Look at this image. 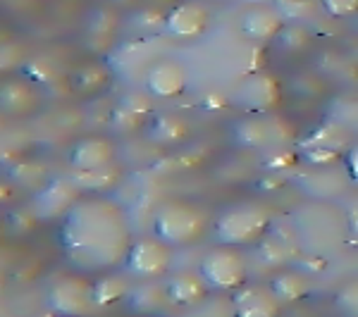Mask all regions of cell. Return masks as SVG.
I'll return each mask as SVG.
<instances>
[{"instance_id": "3", "label": "cell", "mask_w": 358, "mask_h": 317, "mask_svg": "<svg viewBox=\"0 0 358 317\" xmlns=\"http://www.w3.org/2000/svg\"><path fill=\"white\" fill-rule=\"evenodd\" d=\"M153 234L172 249L192 246L206 234L208 217L199 205L187 198H167L155 207L151 217Z\"/></svg>"}, {"instance_id": "12", "label": "cell", "mask_w": 358, "mask_h": 317, "mask_svg": "<svg viewBox=\"0 0 358 317\" xmlns=\"http://www.w3.org/2000/svg\"><path fill=\"white\" fill-rule=\"evenodd\" d=\"M349 146V134L342 124H322L303 138L299 146V155H301V160L315 167H330L342 163Z\"/></svg>"}, {"instance_id": "16", "label": "cell", "mask_w": 358, "mask_h": 317, "mask_svg": "<svg viewBox=\"0 0 358 317\" xmlns=\"http://www.w3.org/2000/svg\"><path fill=\"white\" fill-rule=\"evenodd\" d=\"M141 129L146 141L158 148H179L192 138V122L179 112H151Z\"/></svg>"}, {"instance_id": "2", "label": "cell", "mask_w": 358, "mask_h": 317, "mask_svg": "<svg viewBox=\"0 0 358 317\" xmlns=\"http://www.w3.org/2000/svg\"><path fill=\"white\" fill-rule=\"evenodd\" d=\"M273 229V210L258 200H236L224 205L213 220L217 244L234 249H253Z\"/></svg>"}, {"instance_id": "26", "label": "cell", "mask_w": 358, "mask_h": 317, "mask_svg": "<svg viewBox=\"0 0 358 317\" xmlns=\"http://www.w3.org/2000/svg\"><path fill=\"white\" fill-rule=\"evenodd\" d=\"M322 13L334 20H351L358 15V0H317Z\"/></svg>"}, {"instance_id": "1", "label": "cell", "mask_w": 358, "mask_h": 317, "mask_svg": "<svg viewBox=\"0 0 358 317\" xmlns=\"http://www.w3.org/2000/svg\"><path fill=\"white\" fill-rule=\"evenodd\" d=\"M55 241L72 272L96 277L122 270L134 236L122 205L103 193H82L55 222Z\"/></svg>"}, {"instance_id": "29", "label": "cell", "mask_w": 358, "mask_h": 317, "mask_svg": "<svg viewBox=\"0 0 358 317\" xmlns=\"http://www.w3.org/2000/svg\"><path fill=\"white\" fill-rule=\"evenodd\" d=\"M15 200V184L10 182H0V210L5 205H10Z\"/></svg>"}, {"instance_id": "20", "label": "cell", "mask_w": 358, "mask_h": 317, "mask_svg": "<svg viewBox=\"0 0 358 317\" xmlns=\"http://www.w3.org/2000/svg\"><path fill=\"white\" fill-rule=\"evenodd\" d=\"M117 27H120V15L113 5L103 3L98 8L89 10L84 20V27H82V34L86 36V43L91 48H101V45H108L113 41V36L117 34Z\"/></svg>"}, {"instance_id": "15", "label": "cell", "mask_w": 358, "mask_h": 317, "mask_svg": "<svg viewBox=\"0 0 358 317\" xmlns=\"http://www.w3.org/2000/svg\"><path fill=\"white\" fill-rule=\"evenodd\" d=\"M285 27V15H282L280 8H273V5H248L239 17L241 36L248 38L251 43H273Z\"/></svg>"}, {"instance_id": "23", "label": "cell", "mask_w": 358, "mask_h": 317, "mask_svg": "<svg viewBox=\"0 0 358 317\" xmlns=\"http://www.w3.org/2000/svg\"><path fill=\"white\" fill-rule=\"evenodd\" d=\"M110 82H113L110 67L103 65L101 60H86L82 65L74 67V72L69 74V84L74 86L77 94L84 96L98 94V91H103Z\"/></svg>"}, {"instance_id": "18", "label": "cell", "mask_w": 358, "mask_h": 317, "mask_svg": "<svg viewBox=\"0 0 358 317\" xmlns=\"http://www.w3.org/2000/svg\"><path fill=\"white\" fill-rule=\"evenodd\" d=\"M277 296L268 284H246L232 293V310L239 317H275L282 313Z\"/></svg>"}, {"instance_id": "32", "label": "cell", "mask_w": 358, "mask_h": 317, "mask_svg": "<svg viewBox=\"0 0 358 317\" xmlns=\"http://www.w3.org/2000/svg\"><path fill=\"white\" fill-rule=\"evenodd\" d=\"M356 129H358V119H356Z\"/></svg>"}, {"instance_id": "6", "label": "cell", "mask_w": 358, "mask_h": 317, "mask_svg": "<svg viewBox=\"0 0 358 317\" xmlns=\"http://www.w3.org/2000/svg\"><path fill=\"white\" fill-rule=\"evenodd\" d=\"M175 260V249L158 236H141L134 239L127 251L122 270L136 281H158L165 279Z\"/></svg>"}, {"instance_id": "22", "label": "cell", "mask_w": 358, "mask_h": 317, "mask_svg": "<svg viewBox=\"0 0 358 317\" xmlns=\"http://www.w3.org/2000/svg\"><path fill=\"white\" fill-rule=\"evenodd\" d=\"M270 291L277 296V301L282 305H292L299 301H306L310 293V279L308 274L299 272L292 267H282L273 274V279L268 281Z\"/></svg>"}, {"instance_id": "17", "label": "cell", "mask_w": 358, "mask_h": 317, "mask_svg": "<svg viewBox=\"0 0 358 317\" xmlns=\"http://www.w3.org/2000/svg\"><path fill=\"white\" fill-rule=\"evenodd\" d=\"M232 141L239 148L248 151H261V148L282 146L280 136L275 131V122L270 115H251L244 112V117L232 124Z\"/></svg>"}, {"instance_id": "10", "label": "cell", "mask_w": 358, "mask_h": 317, "mask_svg": "<svg viewBox=\"0 0 358 317\" xmlns=\"http://www.w3.org/2000/svg\"><path fill=\"white\" fill-rule=\"evenodd\" d=\"M65 160L74 175H91V172L108 170L117 163V143L106 134L79 136L67 146Z\"/></svg>"}, {"instance_id": "5", "label": "cell", "mask_w": 358, "mask_h": 317, "mask_svg": "<svg viewBox=\"0 0 358 317\" xmlns=\"http://www.w3.org/2000/svg\"><path fill=\"white\" fill-rule=\"evenodd\" d=\"M199 274L203 277L210 291L234 293L248 281V265L241 249L217 244L203 253L199 263Z\"/></svg>"}, {"instance_id": "27", "label": "cell", "mask_w": 358, "mask_h": 317, "mask_svg": "<svg viewBox=\"0 0 358 317\" xmlns=\"http://www.w3.org/2000/svg\"><path fill=\"white\" fill-rule=\"evenodd\" d=\"M344 172H346V179H349L354 186H358V143H351L344 153Z\"/></svg>"}, {"instance_id": "31", "label": "cell", "mask_w": 358, "mask_h": 317, "mask_svg": "<svg viewBox=\"0 0 358 317\" xmlns=\"http://www.w3.org/2000/svg\"><path fill=\"white\" fill-rule=\"evenodd\" d=\"M5 241V212L0 210V244Z\"/></svg>"}, {"instance_id": "30", "label": "cell", "mask_w": 358, "mask_h": 317, "mask_svg": "<svg viewBox=\"0 0 358 317\" xmlns=\"http://www.w3.org/2000/svg\"><path fill=\"white\" fill-rule=\"evenodd\" d=\"M103 3L113 5L115 10H127V8H134L138 0H103Z\"/></svg>"}, {"instance_id": "11", "label": "cell", "mask_w": 358, "mask_h": 317, "mask_svg": "<svg viewBox=\"0 0 358 317\" xmlns=\"http://www.w3.org/2000/svg\"><path fill=\"white\" fill-rule=\"evenodd\" d=\"M213 24V15L201 0H179L160 17V29L175 41H194Z\"/></svg>"}, {"instance_id": "13", "label": "cell", "mask_w": 358, "mask_h": 317, "mask_svg": "<svg viewBox=\"0 0 358 317\" xmlns=\"http://www.w3.org/2000/svg\"><path fill=\"white\" fill-rule=\"evenodd\" d=\"M189 91V69L175 57H158L143 72V94L153 101H175Z\"/></svg>"}, {"instance_id": "9", "label": "cell", "mask_w": 358, "mask_h": 317, "mask_svg": "<svg viewBox=\"0 0 358 317\" xmlns=\"http://www.w3.org/2000/svg\"><path fill=\"white\" fill-rule=\"evenodd\" d=\"M43 105V89L24 72H10L0 79V117L27 119Z\"/></svg>"}, {"instance_id": "21", "label": "cell", "mask_w": 358, "mask_h": 317, "mask_svg": "<svg viewBox=\"0 0 358 317\" xmlns=\"http://www.w3.org/2000/svg\"><path fill=\"white\" fill-rule=\"evenodd\" d=\"M94 279V301L96 308H113V305L122 303L131 293V277L120 270L113 272H103L91 277Z\"/></svg>"}, {"instance_id": "7", "label": "cell", "mask_w": 358, "mask_h": 317, "mask_svg": "<svg viewBox=\"0 0 358 317\" xmlns=\"http://www.w3.org/2000/svg\"><path fill=\"white\" fill-rule=\"evenodd\" d=\"M285 101V86L273 72H251L234 86L229 103L241 112L270 115Z\"/></svg>"}, {"instance_id": "24", "label": "cell", "mask_w": 358, "mask_h": 317, "mask_svg": "<svg viewBox=\"0 0 358 317\" xmlns=\"http://www.w3.org/2000/svg\"><path fill=\"white\" fill-rule=\"evenodd\" d=\"M334 310L346 317H358V279H349L334 291Z\"/></svg>"}, {"instance_id": "4", "label": "cell", "mask_w": 358, "mask_h": 317, "mask_svg": "<svg viewBox=\"0 0 358 317\" xmlns=\"http://www.w3.org/2000/svg\"><path fill=\"white\" fill-rule=\"evenodd\" d=\"M346 239H349L346 215L337 207L327 205L325 200L306 207L303 215H299V249L320 256V251L334 249Z\"/></svg>"}, {"instance_id": "28", "label": "cell", "mask_w": 358, "mask_h": 317, "mask_svg": "<svg viewBox=\"0 0 358 317\" xmlns=\"http://www.w3.org/2000/svg\"><path fill=\"white\" fill-rule=\"evenodd\" d=\"M346 215V229H349V239L358 244V198L351 200V205L344 210Z\"/></svg>"}, {"instance_id": "14", "label": "cell", "mask_w": 358, "mask_h": 317, "mask_svg": "<svg viewBox=\"0 0 358 317\" xmlns=\"http://www.w3.org/2000/svg\"><path fill=\"white\" fill-rule=\"evenodd\" d=\"M82 196V189L77 186L74 179H50L48 184H43L31 198V210L36 215L38 222H57L62 215L67 212V207Z\"/></svg>"}, {"instance_id": "25", "label": "cell", "mask_w": 358, "mask_h": 317, "mask_svg": "<svg viewBox=\"0 0 358 317\" xmlns=\"http://www.w3.org/2000/svg\"><path fill=\"white\" fill-rule=\"evenodd\" d=\"M275 41L280 43V48L285 53H299L301 48H308L310 45V34L303 27H285L277 34Z\"/></svg>"}, {"instance_id": "8", "label": "cell", "mask_w": 358, "mask_h": 317, "mask_svg": "<svg viewBox=\"0 0 358 317\" xmlns=\"http://www.w3.org/2000/svg\"><path fill=\"white\" fill-rule=\"evenodd\" d=\"M45 308L62 317L89 315L96 308L94 279L86 274L72 272V270H69V274L57 277L45 291Z\"/></svg>"}, {"instance_id": "19", "label": "cell", "mask_w": 358, "mask_h": 317, "mask_svg": "<svg viewBox=\"0 0 358 317\" xmlns=\"http://www.w3.org/2000/svg\"><path fill=\"white\" fill-rule=\"evenodd\" d=\"M165 296L167 303L179 305V308H196V305L206 303L208 296H210V289L203 281V277L196 272H175V274H167L165 281Z\"/></svg>"}]
</instances>
